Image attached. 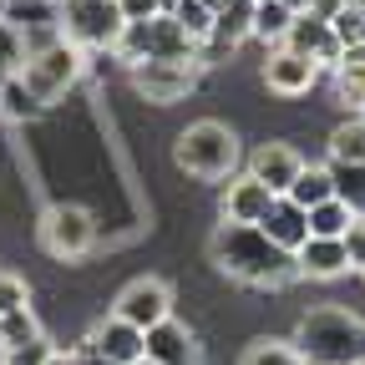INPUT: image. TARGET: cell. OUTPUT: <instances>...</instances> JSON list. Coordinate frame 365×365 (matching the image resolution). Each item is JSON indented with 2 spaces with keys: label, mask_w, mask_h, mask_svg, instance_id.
Wrapping results in <instances>:
<instances>
[{
  "label": "cell",
  "mask_w": 365,
  "mask_h": 365,
  "mask_svg": "<svg viewBox=\"0 0 365 365\" xmlns=\"http://www.w3.org/2000/svg\"><path fill=\"white\" fill-rule=\"evenodd\" d=\"M213 264L239 284H259V289H279L294 279V254H284L279 244H269L254 223H223L213 234Z\"/></svg>",
  "instance_id": "6da1fadb"
},
{
  "label": "cell",
  "mask_w": 365,
  "mask_h": 365,
  "mask_svg": "<svg viewBox=\"0 0 365 365\" xmlns=\"http://www.w3.org/2000/svg\"><path fill=\"white\" fill-rule=\"evenodd\" d=\"M289 345L299 350L304 365H355L365 355V319H355L350 309H335V304L309 309Z\"/></svg>",
  "instance_id": "7a4b0ae2"
},
{
  "label": "cell",
  "mask_w": 365,
  "mask_h": 365,
  "mask_svg": "<svg viewBox=\"0 0 365 365\" xmlns=\"http://www.w3.org/2000/svg\"><path fill=\"white\" fill-rule=\"evenodd\" d=\"M173 158H178L182 173L218 182V178H234V168H239V137L223 122H193V127L178 132Z\"/></svg>",
  "instance_id": "3957f363"
},
{
  "label": "cell",
  "mask_w": 365,
  "mask_h": 365,
  "mask_svg": "<svg viewBox=\"0 0 365 365\" xmlns=\"http://www.w3.org/2000/svg\"><path fill=\"white\" fill-rule=\"evenodd\" d=\"M81 71H86V51H81V46H71V41L61 36V41L46 46V51H31V56H26V66H21L16 76H21V86L31 91L41 107H51L56 97H66V86H76V81H81Z\"/></svg>",
  "instance_id": "277c9868"
},
{
  "label": "cell",
  "mask_w": 365,
  "mask_h": 365,
  "mask_svg": "<svg viewBox=\"0 0 365 365\" xmlns=\"http://www.w3.org/2000/svg\"><path fill=\"white\" fill-rule=\"evenodd\" d=\"M122 26L117 0H61V36L81 51H112Z\"/></svg>",
  "instance_id": "5b68a950"
},
{
  "label": "cell",
  "mask_w": 365,
  "mask_h": 365,
  "mask_svg": "<svg viewBox=\"0 0 365 365\" xmlns=\"http://www.w3.org/2000/svg\"><path fill=\"white\" fill-rule=\"evenodd\" d=\"M41 244L51 259H81L97 244V218H91L81 203H56L41 218Z\"/></svg>",
  "instance_id": "8992f818"
},
{
  "label": "cell",
  "mask_w": 365,
  "mask_h": 365,
  "mask_svg": "<svg viewBox=\"0 0 365 365\" xmlns=\"http://www.w3.org/2000/svg\"><path fill=\"white\" fill-rule=\"evenodd\" d=\"M198 81V66L193 61H137L132 66V86L143 91L148 102L168 107V102H182Z\"/></svg>",
  "instance_id": "52a82bcc"
},
{
  "label": "cell",
  "mask_w": 365,
  "mask_h": 365,
  "mask_svg": "<svg viewBox=\"0 0 365 365\" xmlns=\"http://www.w3.org/2000/svg\"><path fill=\"white\" fill-rule=\"evenodd\" d=\"M112 314L127 319V325H137V330H153V325H163V319L173 314V289H168L163 279H132V284L117 294Z\"/></svg>",
  "instance_id": "ba28073f"
},
{
  "label": "cell",
  "mask_w": 365,
  "mask_h": 365,
  "mask_svg": "<svg viewBox=\"0 0 365 365\" xmlns=\"http://www.w3.org/2000/svg\"><path fill=\"white\" fill-rule=\"evenodd\" d=\"M279 46H289L294 56H304V61H314L319 71H335V61H340V41H335V31H330V21L325 16H294L289 21V31H284V41Z\"/></svg>",
  "instance_id": "9c48e42d"
},
{
  "label": "cell",
  "mask_w": 365,
  "mask_h": 365,
  "mask_svg": "<svg viewBox=\"0 0 365 365\" xmlns=\"http://www.w3.org/2000/svg\"><path fill=\"white\" fill-rule=\"evenodd\" d=\"M319 81V66L294 56L289 46H274L269 61H264V86L269 91H279V97H304V91Z\"/></svg>",
  "instance_id": "30bf717a"
},
{
  "label": "cell",
  "mask_w": 365,
  "mask_h": 365,
  "mask_svg": "<svg viewBox=\"0 0 365 365\" xmlns=\"http://www.w3.org/2000/svg\"><path fill=\"white\" fill-rule=\"evenodd\" d=\"M254 228H259L269 244H279L284 254H294V249L309 239V218H304V208L289 203L284 193H279V198H269V208H264V218H259Z\"/></svg>",
  "instance_id": "8fae6325"
},
{
  "label": "cell",
  "mask_w": 365,
  "mask_h": 365,
  "mask_svg": "<svg viewBox=\"0 0 365 365\" xmlns=\"http://www.w3.org/2000/svg\"><path fill=\"white\" fill-rule=\"evenodd\" d=\"M143 355L158 360V365H198V345H193L188 325H178L173 314L163 319V325L143 330Z\"/></svg>",
  "instance_id": "7c38bea8"
},
{
  "label": "cell",
  "mask_w": 365,
  "mask_h": 365,
  "mask_svg": "<svg viewBox=\"0 0 365 365\" xmlns=\"http://www.w3.org/2000/svg\"><path fill=\"white\" fill-rule=\"evenodd\" d=\"M299 168H304V158H299L289 143H264V148L249 158V178H259L274 198L289 193V182H294V173H299Z\"/></svg>",
  "instance_id": "4fadbf2b"
},
{
  "label": "cell",
  "mask_w": 365,
  "mask_h": 365,
  "mask_svg": "<svg viewBox=\"0 0 365 365\" xmlns=\"http://www.w3.org/2000/svg\"><path fill=\"white\" fill-rule=\"evenodd\" d=\"M269 188L259 178H249V173H234L223 182V223H259L264 218V208H269Z\"/></svg>",
  "instance_id": "5bb4252c"
},
{
  "label": "cell",
  "mask_w": 365,
  "mask_h": 365,
  "mask_svg": "<svg viewBox=\"0 0 365 365\" xmlns=\"http://www.w3.org/2000/svg\"><path fill=\"white\" fill-rule=\"evenodd\" d=\"M86 345L97 350V355H107L112 365H132V360H143V330L127 325V319H117V314H107L102 325L86 335Z\"/></svg>",
  "instance_id": "9a60e30c"
},
{
  "label": "cell",
  "mask_w": 365,
  "mask_h": 365,
  "mask_svg": "<svg viewBox=\"0 0 365 365\" xmlns=\"http://www.w3.org/2000/svg\"><path fill=\"white\" fill-rule=\"evenodd\" d=\"M294 269L309 274V279H340V274L350 269L345 264V244L340 239H304L294 249Z\"/></svg>",
  "instance_id": "2e32d148"
},
{
  "label": "cell",
  "mask_w": 365,
  "mask_h": 365,
  "mask_svg": "<svg viewBox=\"0 0 365 365\" xmlns=\"http://www.w3.org/2000/svg\"><path fill=\"white\" fill-rule=\"evenodd\" d=\"M254 31V0H223V6L213 11V36L223 51H234V46H244Z\"/></svg>",
  "instance_id": "e0dca14e"
},
{
  "label": "cell",
  "mask_w": 365,
  "mask_h": 365,
  "mask_svg": "<svg viewBox=\"0 0 365 365\" xmlns=\"http://www.w3.org/2000/svg\"><path fill=\"white\" fill-rule=\"evenodd\" d=\"M335 86H340V102L345 107H360L365 102V41L345 46L340 61H335Z\"/></svg>",
  "instance_id": "ac0fdd59"
},
{
  "label": "cell",
  "mask_w": 365,
  "mask_h": 365,
  "mask_svg": "<svg viewBox=\"0 0 365 365\" xmlns=\"http://www.w3.org/2000/svg\"><path fill=\"white\" fill-rule=\"evenodd\" d=\"M330 193L355 218H365V163H330Z\"/></svg>",
  "instance_id": "d6986e66"
},
{
  "label": "cell",
  "mask_w": 365,
  "mask_h": 365,
  "mask_svg": "<svg viewBox=\"0 0 365 365\" xmlns=\"http://www.w3.org/2000/svg\"><path fill=\"white\" fill-rule=\"evenodd\" d=\"M289 21H294V11L284 6V0H254V41H264V46H279L284 41V31H289Z\"/></svg>",
  "instance_id": "ffe728a7"
},
{
  "label": "cell",
  "mask_w": 365,
  "mask_h": 365,
  "mask_svg": "<svg viewBox=\"0 0 365 365\" xmlns=\"http://www.w3.org/2000/svg\"><path fill=\"white\" fill-rule=\"evenodd\" d=\"M289 203H299V208H314V203H325V198H335L330 193V168H299L294 173V182H289V193H284Z\"/></svg>",
  "instance_id": "44dd1931"
},
{
  "label": "cell",
  "mask_w": 365,
  "mask_h": 365,
  "mask_svg": "<svg viewBox=\"0 0 365 365\" xmlns=\"http://www.w3.org/2000/svg\"><path fill=\"white\" fill-rule=\"evenodd\" d=\"M304 218H309V239H340L345 228H350V208L340 203V198H325V203H314V208H304Z\"/></svg>",
  "instance_id": "7402d4cb"
},
{
  "label": "cell",
  "mask_w": 365,
  "mask_h": 365,
  "mask_svg": "<svg viewBox=\"0 0 365 365\" xmlns=\"http://www.w3.org/2000/svg\"><path fill=\"white\" fill-rule=\"evenodd\" d=\"M168 16L178 21V31H182V36H188V41H198V46L213 36V11L203 6V0H178V6H173Z\"/></svg>",
  "instance_id": "603a6c76"
},
{
  "label": "cell",
  "mask_w": 365,
  "mask_h": 365,
  "mask_svg": "<svg viewBox=\"0 0 365 365\" xmlns=\"http://www.w3.org/2000/svg\"><path fill=\"white\" fill-rule=\"evenodd\" d=\"M41 112H46V107L21 86V76H6V86H0V117H6V122H31V117H41Z\"/></svg>",
  "instance_id": "cb8c5ba5"
},
{
  "label": "cell",
  "mask_w": 365,
  "mask_h": 365,
  "mask_svg": "<svg viewBox=\"0 0 365 365\" xmlns=\"http://www.w3.org/2000/svg\"><path fill=\"white\" fill-rule=\"evenodd\" d=\"M330 163H365V122H340L330 132Z\"/></svg>",
  "instance_id": "d4e9b609"
},
{
  "label": "cell",
  "mask_w": 365,
  "mask_h": 365,
  "mask_svg": "<svg viewBox=\"0 0 365 365\" xmlns=\"http://www.w3.org/2000/svg\"><path fill=\"white\" fill-rule=\"evenodd\" d=\"M26 66V31L6 16L0 21V76H16Z\"/></svg>",
  "instance_id": "484cf974"
},
{
  "label": "cell",
  "mask_w": 365,
  "mask_h": 365,
  "mask_svg": "<svg viewBox=\"0 0 365 365\" xmlns=\"http://www.w3.org/2000/svg\"><path fill=\"white\" fill-rule=\"evenodd\" d=\"M36 335H41V325H36L31 304H26V309H11V314H0V350H16V345H26V340H36Z\"/></svg>",
  "instance_id": "4316f807"
},
{
  "label": "cell",
  "mask_w": 365,
  "mask_h": 365,
  "mask_svg": "<svg viewBox=\"0 0 365 365\" xmlns=\"http://www.w3.org/2000/svg\"><path fill=\"white\" fill-rule=\"evenodd\" d=\"M239 365H304V360H299V350L289 340H254Z\"/></svg>",
  "instance_id": "83f0119b"
},
{
  "label": "cell",
  "mask_w": 365,
  "mask_h": 365,
  "mask_svg": "<svg viewBox=\"0 0 365 365\" xmlns=\"http://www.w3.org/2000/svg\"><path fill=\"white\" fill-rule=\"evenodd\" d=\"M330 31H335V41H340V51H345V46H355V41H365V0H360V6H340V11L330 16Z\"/></svg>",
  "instance_id": "f1b7e54d"
},
{
  "label": "cell",
  "mask_w": 365,
  "mask_h": 365,
  "mask_svg": "<svg viewBox=\"0 0 365 365\" xmlns=\"http://www.w3.org/2000/svg\"><path fill=\"white\" fill-rule=\"evenodd\" d=\"M51 340L46 335H36V340H26V345H16V350H0V365H46L51 360Z\"/></svg>",
  "instance_id": "f546056e"
},
{
  "label": "cell",
  "mask_w": 365,
  "mask_h": 365,
  "mask_svg": "<svg viewBox=\"0 0 365 365\" xmlns=\"http://www.w3.org/2000/svg\"><path fill=\"white\" fill-rule=\"evenodd\" d=\"M31 304V289H26V279L21 274H11V269H0V314H11V309H26Z\"/></svg>",
  "instance_id": "4dcf8cb0"
},
{
  "label": "cell",
  "mask_w": 365,
  "mask_h": 365,
  "mask_svg": "<svg viewBox=\"0 0 365 365\" xmlns=\"http://www.w3.org/2000/svg\"><path fill=\"white\" fill-rule=\"evenodd\" d=\"M340 244H345V264L365 274V218H350V228L340 234Z\"/></svg>",
  "instance_id": "1f68e13d"
},
{
  "label": "cell",
  "mask_w": 365,
  "mask_h": 365,
  "mask_svg": "<svg viewBox=\"0 0 365 365\" xmlns=\"http://www.w3.org/2000/svg\"><path fill=\"white\" fill-rule=\"evenodd\" d=\"M117 11H122V21H153V16H163L158 0H117Z\"/></svg>",
  "instance_id": "d6a6232c"
},
{
  "label": "cell",
  "mask_w": 365,
  "mask_h": 365,
  "mask_svg": "<svg viewBox=\"0 0 365 365\" xmlns=\"http://www.w3.org/2000/svg\"><path fill=\"white\" fill-rule=\"evenodd\" d=\"M71 355H76V365H112L107 355H97V350H91L86 340H81V350H71Z\"/></svg>",
  "instance_id": "836d02e7"
},
{
  "label": "cell",
  "mask_w": 365,
  "mask_h": 365,
  "mask_svg": "<svg viewBox=\"0 0 365 365\" xmlns=\"http://www.w3.org/2000/svg\"><path fill=\"white\" fill-rule=\"evenodd\" d=\"M46 365H76V355H71V350H51V360H46Z\"/></svg>",
  "instance_id": "e575fe53"
},
{
  "label": "cell",
  "mask_w": 365,
  "mask_h": 365,
  "mask_svg": "<svg viewBox=\"0 0 365 365\" xmlns=\"http://www.w3.org/2000/svg\"><path fill=\"white\" fill-rule=\"evenodd\" d=\"M284 6H289L294 16H304V11H314V0H284Z\"/></svg>",
  "instance_id": "d590c367"
},
{
  "label": "cell",
  "mask_w": 365,
  "mask_h": 365,
  "mask_svg": "<svg viewBox=\"0 0 365 365\" xmlns=\"http://www.w3.org/2000/svg\"><path fill=\"white\" fill-rule=\"evenodd\" d=\"M173 6H178V0H158V11H163V16H168V11H173Z\"/></svg>",
  "instance_id": "8d00e7d4"
},
{
  "label": "cell",
  "mask_w": 365,
  "mask_h": 365,
  "mask_svg": "<svg viewBox=\"0 0 365 365\" xmlns=\"http://www.w3.org/2000/svg\"><path fill=\"white\" fill-rule=\"evenodd\" d=\"M6 16H11V0H0V21H6Z\"/></svg>",
  "instance_id": "74e56055"
},
{
  "label": "cell",
  "mask_w": 365,
  "mask_h": 365,
  "mask_svg": "<svg viewBox=\"0 0 365 365\" xmlns=\"http://www.w3.org/2000/svg\"><path fill=\"white\" fill-rule=\"evenodd\" d=\"M203 6H208V11H218V6H223V0H203Z\"/></svg>",
  "instance_id": "f35d334b"
},
{
  "label": "cell",
  "mask_w": 365,
  "mask_h": 365,
  "mask_svg": "<svg viewBox=\"0 0 365 365\" xmlns=\"http://www.w3.org/2000/svg\"><path fill=\"white\" fill-rule=\"evenodd\" d=\"M132 365H158V360H148V355H143V360H132Z\"/></svg>",
  "instance_id": "ab89813d"
},
{
  "label": "cell",
  "mask_w": 365,
  "mask_h": 365,
  "mask_svg": "<svg viewBox=\"0 0 365 365\" xmlns=\"http://www.w3.org/2000/svg\"><path fill=\"white\" fill-rule=\"evenodd\" d=\"M355 112H360V122H365V102H360V107H355Z\"/></svg>",
  "instance_id": "60d3db41"
},
{
  "label": "cell",
  "mask_w": 365,
  "mask_h": 365,
  "mask_svg": "<svg viewBox=\"0 0 365 365\" xmlns=\"http://www.w3.org/2000/svg\"><path fill=\"white\" fill-rule=\"evenodd\" d=\"M355 365H365V355H360V360H355Z\"/></svg>",
  "instance_id": "b9f144b4"
},
{
  "label": "cell",
  "mask_w": 365,
  "mask_h": 365,
  "mask_svg": "<svg viewBox=\"0 0 365 365\" xmlns=\"http://www.w3.org/2000/svg\"><path fill=\"white\" fill-rule=\"evenodd\" d=\"M0 86H6V76H0Z\"/></svg>",
  "instance_id": "7bdbcfd3"
}]
</instances>
